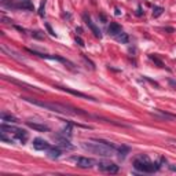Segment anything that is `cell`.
I'll list each match as a JSON object with an SVG mask.
<instances>
[{
  "label": "cell",
  "mask_w": 176,
  "mask_h": 176,
  "mask_svg": "<svg viewBox=\"0 0 176 176\" xmlns=\"http://www.w3.org/2000/svg\"><path fill=\"white\" fill-rule=\"evenodd\" d=\"M81 147L84 150L89 151L92 154L100 155V157H112L118 151L120 146L114 144L112 142H106L102 139H95V140H88V142H83Z\"/></svg>",
  "instance_id": "cell-1"
},
{
  "label": "cell",
  "mask_w": 176,
  "mask_h": 176,
  "mask_svg": "<svg viewBox=\"0 0 176 176\" xmlns=\"http://www.w3.org/2000/svg\"><path fill=\"white\" fill-rule=\"evenodd\" d=\"M25 102H29L32 105H36L39 107H43L46 110H50L54 113H59V114H69V116H77V114H84L86 116L87 113H84L80 109H73L70 106L66 105H61V103H54V102H43V100H37L33 98H28V96H23L22 98Z\"/></svg>",
  "instance_id": "cell-2"
},
{
  "label": "cell",
  "mask_w": 176,
  "mask_h": 176,
  "mask_svg": "<svg viewBox=\"0 0 176 176\" xmlns=\"http://www.w3.org/2000/svg\"><path fill=\"white\" fill-rule=\"evenodd\" d=\"M161 164L160 162H153L149 160V157L146 155H139L138 158L133 161V168L139 172H143V173H153L157 172L160 169Z\"/></svg>",
  "instance_id": "cell-3"
},
{
  "label": "cell",
  "mask_w": 176,
  "mask_h": 176,
  "mask_svg": "<svg viewBox=\"0 0 176 176\" xmlns=\"http://www.w3.org/2000/svg\"><path fill=\"white\" fill-rule=\"evenodd\" d=\"M26 51H28V52H30V54H33V55H37V57H40V58H46V59H54V61H59V62H62V63H66V65H69V66H73V63H72L70 61L65 59V58L59 57V55H50V54H44V52H37L36 50H30V48H28Z\"/></svg>",
  "instance_id": "cell-4"
},
{
  "label": "cell",
  "mask_w": 176,
  "mask_h": 176,
  "mask_svg": "<svg viewBox=\"0 0 176 176\" xmlns=\"http://www.w3.org/2000/svg\"><path fill=\"white\" fill-rule=\"evenodd\" d=\"M70 160L73 162H76V165L80 167V168H91L95 164L94 160L87 158V157H72Z\"/></svg>",
  "instance_id": "cell-5"
},
{
  "label": "cell",
  "mask_w": 176,
  "mask_h": 176,
  "mask_svg": "<svg viewBox=\"0 0 176 176\" xmlns=\"http://www.w3.org/2000/svg\"><path fill=\"white\" fill-rule=\"evenodd\" d=\"M52 139L59 144V146H62V147L68 149V150H73L74 149V146L69 142V139L66 136H63V135H61V133H58V135H52Z\"/></svg>",
  "instance_id": "cell-6"
},
{
  "label": "cell",
  "mask_w": 176,
  "mask_h": 176,
  "mask_svg": "<svg viewBox=\"0 0 176 176\" xmlns=\"http://www.w3.org/2000/svg\"><path fill=\"white\" fill-rule=\"evenodd\" d=\"M13 8L28 10V11H33V10H34L33 4H32V0H14Z\"/></svg>",
  "instance_id": "cell-7"
},
{
  "label": "cell",
  "mask_w": 176,
  "mask_h": 176,
  "mask_svg": "<svg viewBox=\"0 0 176 176\" xmlns=\"http://www.w3.org/2000/svg\"><path fill=\"white\" fill-rule=\"evenodd\" d=\"M83 18H84V22H86L87 25H88V28L91 29V32L94 33V36H95V37L102 39V32L99 30V28H98V26H96L95 23L92 22V19H91V18H89L87 14H84V15H83Z\"/></svg>",
  "instance_id": "cell-8"
},
{
  "label": "cell",
  "mask_w": 176,
  "mask_h": 176,
  "mask_svg": "<svg viewBox=\"0 0 176 176\" xmlns=\"http://www.w3.org/2000/svg\"><path fill=\"white\" fill-rule=\"evenodd\" d=\"M99 169H102V171L105 172H109V173H117L118 172V165H116V164L113 162H99Z\"/></svg>",
  "instance_id": "cell-9"
},
{
  "label": "cell",
  "mask_w": 176,
  "mask_h": 176,
  "mask_svg": "<svg viewBox=\"0 0 176 176\" xmlns=\"http://www.w3.org/2000/svg\"><path fill=\"white\" fill-rule=\"evenodd\" d=\"M33 147L36 150H48V149H51V144L41 138H36L33 140Z\"/></svg>",
  "instance_id": "cell-10"
},
{
  "label": "cell",
  "mask_w": 176,
  "mask_h": 176,
  "mask_svg": "<svg viewBox=\"0 0 176 176\" xmlns=\"http://www.w3.org/2000/svg\"><path fill=\"white\" fill-rule=\"evenodd\" d=\"M26 125L29 128H32L34 131L39 132H50V127L46 124H40V123H32V121H26Z\"/></svg>",
  "instance_id": "cell-11"
},
{
  "label": "cell",
  "mask_w": 176,
  "mask_h": 176,
  "mask_svg": "<svg viewBox=\"0 0 176 176\" xmlns=\"http://www.w3.org/2000/svg\"><path fill=\"white\" fill-rule=\"evenodd\" d=\"M57 88L62 89V91H66V92H69V94L74 95V96H78V98H84V99H88V100H96V99H94V98H92V96H88V95L83 94V92L74 91V89H72V88H69V87H57Z\"/></svg>",
  "instance_id": "cell-12"
},
{
  "label": "cell",
  "mask_w": 176,
  "mask_h": 176,
  "mask_svg": "<svg viewBox=\"0 0 176 176\" xmlns=\"http://www.w3.org/2000/svg\"><path fill=\"white\" fill-rule=\"evenodd\" d=\"M0 48H2V51H3V52H6V54H7V55H10V57H13L14 59L18 61V62H25V59H23L22 57H19V54H17L15 51L11 50V48H8L7 46L2 44V46H0Z\"/></svg>",
  "instance_id": "cell-13"
},
{
  "label": "cell",
  "mask_w": 176,
  "mask_h": 176,
  "mask_svg": "<svg viewBox=\"0 0 176 176\" xmlns=\"http://www.w3.org/2000/svg\"><path fill=\"white\" fill-rule=\"evenodd\" d=\"M153 114H157V117H158L160 120H176V114L167 113L164 110H160V109H155Z\"/></svg>",
  "instance_id": "cell-14"
},
{
  "label": "cell",
  "mask_w": 176,
  "mask_h": 176,
  "mask_svg": "<svg viewBox=\"0 0 176 176\" xmlns=\"http://www.w3.org/2000/svg\"><path fill=\"white\" fill-rule=\"evenodd\" d=\"M14 136H15V139H18V140H19L21 143H26L28 138H29L28 132H26L25 129H19V128H17V129H15Z\"/></svg>",
  "instance_id": "cell-15"
},
{
  "label": "cell",
  "mask_w": 176,
  "mask_h": 176,
  "mask_svg": "<svg viewBox=\"0 0 176 176\" xmlns=\"http://www.w3.org/2000/svg\"><path fill=\"white\" fill-rule=\"evenodd\" d=\"M107 32L112 36H117L118 33H121V26L117 22H112L110 25H109V28H107Z\"/></svg>",
  "instance_id": "cell-16"
},
{
  "label": "cell",
  "mask_w": 176,
  "mask_h": 176,
  "mask_svg": "<svg viewBox=\"0 0 176 176\" xmlns=\"http://www.w3.org/2000/svg\"><path fill=\"white\" fill-rule=\"evenodd\" d=\"M2 121H3V123H10V124H17V123H19L17 117H14L13 114H8V113H6V112L2 113Z\"/></svg>",
  "instance_id": "cell-17"
},
{
  "label": "cell",
  "mask_w": 176,
  "mask_h": 176,
  "mask_svg": "<svg viewBox=\"0 0 176 176\" xmlns=\"http://www.w3.org/2000/svg\"><path fill=\"white\" fill-rule=\"evenodd\" d=\"M47 151H48V157H50V158H59L61 154H62V151H61L59 149H57V147L48 149Z\"/></svg>",
  "instance_id": "cell-18"
},
{
  "label": "cell",
  "mask_w": 176,
  "mask_h": 176,
  "mask_svg": "<svg viewBox=\"0 0 176 176\" xmlns=\"http://www.w3.org/2000/svg\"><path fill=\"white\" fill-rule=\"evenodd\" d=\"M4 78H6V80H8V81H11V83H14V84H18V86H21V87H28L29 89H36V87H32V86H29V84H26V83L14 80V78H10V77H7V76H4Z\"/></svg>",
  "instance_id": "cell-19"
},
{
  "label": "cell",
  "mask_w": 176,
  "mask_h": 176,
  "mask_svg": "<svg viewBox=\"0 0 176 176\" xmlns=\"http://www.w3.org/2000/svg\"><path fill=\"white\" fill-rule=\"evenodd\" d=\"M116 40L120 41L121 44H127V43H128V40H129V37H128V34H127V33H123V32H121V33H118V34L116 36Z\"/></svg>",
  "instance_id": "cell-20"
},
{
  "label": "cell",
  "mask_w": 176,
  "mask_h": 176,
  "mask_svg": "<svg viewBox=\"0 0 176 176\" xmlns=\"http://www.w3.org/2000/svg\"><path fill=\"white\" fill-rule=\"evenodd\" d=\"M61 135H63V136H66V138H70L72 136V127L70 125H66L63 129H61Z\"/></svg>",
  "instance_id": "cell-21"
},
{
  "label": "cell",
  "mask_w": 176,
  "mask_h": 176,
  "mask_svg": "<svg viewBox=\"0 0 176 176\" xmlns=\"http://www.w3.org/2000/svg\"><path fill=\"white\" fill-rule=\"evenodd\" d=\"M46 0H43V2L40 3V7H39V15L41 17V18H44V15H46Z\"/></svg>",
  "instance_id": "cell-22"
},
{
  "label": "cell",
  "mask_w": 176,
  "mask_h": 176,
  "mask_svg": "<svg viewBox=\"0 0 176 176\" xmlns=\"http://www.w3.org/2000/svg\"><path fill=\"white\" fill-rule=\"evenodd\" d=\"M162 13H164V8H162V7H157V6H155V7L153 8V17H154V18L160 17Z\"/></svg>",
  "instance_id": "cell-23"
},
{
  "label": "cell",
  "mask_w": 176,
  "mask_h": 176,
  "mask_svg": "<svg viewBox=\"0 0 176 176\" xmlns=\"http://www.w3.org/2000/svg\"><path fill=\"white\" fill-rule=\"evenodd\" d=\"M149 58H150L151 61H153L154 63H157V65H158L160 68H165V65H164V63H162V62H161V61H160L158 58H157V57H154V55H150Z\"/></svg>",
  "instance_id": "cell-24"
},
{
  "label": "cell",
  "mask_w": 176,
  "mask_h": 176,
  "mask_svg": "<svg viewBox=\"0 0 176 176\" xmlns=\"http://www.w3.org/2000/svg\"><path fill=\"white\" fill-rule=\"evenodd\" d=\"M32 37L39 39V40H43L44 39V34L41 33V32H39V30H36V32H32Z\"/></svg>",
  "instance_id": "cell-25"
},
{
  "label": "cell",
  "mask_w": 176,
  "mask_h": 176,
  "mask_svg": "<svg viewBox=\"0 0 176 176\" xmlns=\"http://www.w3.org/2000/svg\"><path fill=\"white\" fill-rule=\"evenodd\" d=\"M46 29L48 30V33H50L51 36H57V33L54 32V30H52V28L50 26V23H46Z\"/></svg>",
  "instance_id": "cell-26"
},
{
  "label": "cell",
  "mask_w": 176,
  "mask_h": 176,
  "mask_svg": "<svg viewBox=\"0 0 176 176\" xmlns=\"http://www.w3.org/2000/svg\"><path fill=\"white\" fill-rule=\"evenodd\" d=\"M76 43L80 46V47H84V46H86V44H84V40H83L81 37H78V36H76Z\"/></svg>",
  "instance_id": "cell-27"
},
{
  "label": "cell",
  "mask_w": 176,
  "mask_h": 176,
  "mask_svg": "<svg viewBox=\"0 0 176 176\" xmlns=\"http://www.w3.org/2000/svg\"><path fill=\"white\" fill-rule=\"evenodd\" d=\"M99 18L102 19V22H103V23H106V17H105V15H102V14H100V15H99Z\"/></svg>",
  "instance_id": "cell-28"
},
{
  "label": "cell",
  "mask_w": 176,
  "mask_h": 176,
  "mask_svg": "<svg viewBox=\"0 0 176 176\" xmlns=\"http://www.w3.org/2000/svg\"><path fill=\"white\" fill-rule=\"evenodd\" d=\"M169 169H171L172 172H176V167L175 165H169Z\"/></svg>",
  "instance_id": "cell-29"
},
{
  "label": "cell",
  "mask_w": 176,
  "mask_h": 176,
  "mask_svg": "<svg viewBox=\"0 0 176 176\" xmlns=\"http://www.w3.org/2000/svg\"><path fill=\"white\" fill-rule=\"evenodd\" d=\"M120 14H121V11L117 8V10H116V15H120Z\"/></svg>",
  "instance_id": "cell-30"
}]
</instances>
